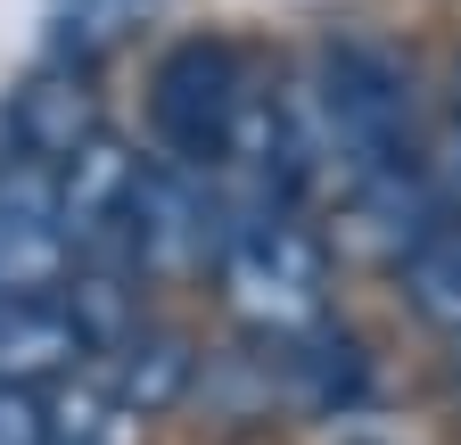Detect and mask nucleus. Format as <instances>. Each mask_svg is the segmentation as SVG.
I'll return each mask as SVG.
<instances>
[{"label": "nucleus", "mask_w": 461, "mask_h": 445, "mask_svg": "<svg viewBox=\"0 0 461 445\" xmlns=\"http://www.w3.org/2000/svg\"><path fill=\"white\" fill-rule=\"evenodd\" d=\"M222 305L240 313L248 330H264V339H305V330H321V305H330V248L313 222L297 214H230L222 232Z\"/></svg>", "instance_id": "1"}, {"label": "nucleus", "mask_w": 461, "mask_h": 445, "mask_svg": "<svg viewBox=\"0 0 461 445\" xmlns=\"http://www.w3.org/2000/svg\"><path fill=\"white\" fill-rule=\"evenodd\" d=\"M248 67H240V50L230 41H173L157 75H149V116H157V141L173 165H198V174H214L222 149H230V124H240V107H248Z\"/></svg>", "instance_id": "2"}, {"label": "nucleus", "mask_w": 461, "mask_h": 445, "mask_svg": "<svg viewBox=\"0 0 461 445\" xmlns=\"http://www.w3.org/2000/svg\"><path fill=\"white\" fill-rule=\"evenodd\" d=\"M75 281V240L58 222V174L33 157H0V297H58Z\"/></svg>", "instance_id": "3"}, {"label": "nucleus", "mask_w": 461, "mask_h": 445, "mask_svg": "<svg viewBox=\"0 0 461 445\" xmlns=\"http://www.w3.org/2000/svg\"><path fill=\"white\" fill-rule=\"evenodd\" d=\"M222 232H230V206L214 190V174L198 165H173L157 157L140 174V198H132V248L149 272H190L206 256H222Z\"/></svg>", "instance_id": "4"}, {"label": "nucleus", "mask_w": 461, "mask_h": 445, "mask_svg": "<svg viewBox=\"0 0 461 445\" xmlns=\"http://www.w3.org/2000/svg\"><path fill=\"white\" fill-rule=\"evenodd\" d=\"M83 322L67 313V297H0V387L50 396L58 379H83Z\"/></svg>", "instance_id": "5"}, {"label": "nucleus", "mask_w": 461, "mask_h": 445, "mask_svg": "<svg viewBox=\"0 0 461 445\" xmlns=\"http://www.w3.org/2000/svg\"><path fill=\"white\" fill-rule=\"evenodd\" d=\"M99 91L75 75V67H58V75H33L17 99H9V149L33 157V165H75L91 141H99Z\"/></svg>", "instance_id": "6"}, {"label": "nucleus", "mask_w": 461, "mask_h": 445, "mask_svg": "<svg viewBox=\"0 0 461 445\" xmlns=\"http://www.w3.org/2000/svg\"><path fill=\"white\" fill-rule=\"evenodd\" d=\"M190 379H198V347L182 339V330H132L124 347L107 355V387H115V404H124L132 421H157L190 396Z\"/></svg>", "instance_id": "7"}, {"label": "nucleus", "mask_w": 461, "mask_h": 445, "mask_svg": "<svg viewBox=\"0 0 461 445\" xmlns=\"http://www.w3.org/2000/svg\"><path fill=\"white\" fill-rule=\"evenodd\" d=\"M395 289H403V305H412L429 330L461 339V222H437L420 248L395 256Z\"/></svg>", "instance_id": "8"}, {"label": "nucleus", "mask_w": 461, "mask_h": 445, "mask_svg": "<svg viewBox=\"0 0 461 445\" xmlns=\"http://www.w3.org/2000/svg\"><path fill=\"white\" fill-rule=\"evenodd\" d=\"M132 413L115 404L107 379H58L41 396V445H132Z\"/></svg>", "instance_id": "9"}, {"label": "nucleus", "mask_w": 461, "mask_h": 445, "mask_svg": "<svg viewBox=\"0 0 461 445\" xmlns=\"http://www.w3.org/2000/svg\"><path fill=\"white\" fill-rule=\"evenodd\" d=\"M288 371H297V387H305V404H321V413H346V404H363V347L346 339H330V330H305V339H288Z\"/></svg>", "instance_id": "10"}, {"label": "nucleus", "mask_w": 461, "mask_h": 445, "mask_svg": "<svg viewBox=\"0 0 461 445\" xmlns=\"http://www.w3.org/2000/svg\"><path fill=\"white\" fill-rule=\"evenodd\" d=\"M0 445H41V396L0 387Z\"/></svg>", "instance_id": "11"}, {"label": "nucleus", "mask_w": 461, "mask_h": 445, "mask_svg": "<svg viewBox=\"0 0 461 445\" xmlns=\"http://www.w3.org/2000/svg\"><path fill=\"white\" fill-rule=\"evenodd\" d=\"M429 174H437V198H445V222H461V141L429 165Z\"/></svg>", "instance_id": "12"}, {"label": "nucleus", "mask_w": 461, "mask_h": 445, "mask_svg": "<svg viewBox=\"0 0 461 445\" xmlns=\"http://www.w3.org/2000/svg\"><path fill=\"white\" fill-rule=\"evenodd\" d=\"M453 116H461V67H453Z\"/></svg>", "instance_id": "13"}, {"label": "nucleus", "mask_w": 461, "mask_h": 445, "mask_svg": "<svg viewBox=\"0 0 461 445\" xmlns=\"http://www.w3.org/2000/svg\"><path fill=\"white\" fill-rule=\"evenodd\" d=\"M453 379H461V355H453Z\"/></svg>", "instance_id": "14"}]
</instances>
